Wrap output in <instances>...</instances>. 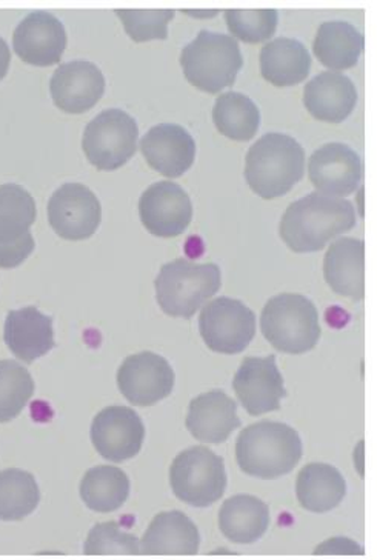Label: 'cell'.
I'll return each instance as SVG.
<instances>
[{
    "label": "cell",
    "mask_w": 377,
    "mask_h": 560,
    "mask_svg": "<svg viewBox=\"0 0 377 560\" xmlns=\"http://www.w3.org/2000/svg\"><path fill=\"white\" fill-rule=\"evenodd\" d=\"M67 47L66 26L48 11H33L19 22L13 48L19 58L36 67L59 63Z\"/></svg>",
    "instance_id": "obj_17"
},
{
    "label": "cell",
    "mask_w": 377,
    "mask_h": 560,
    "mask_svg": "<svg viewBox=\"0 0 377 560\" xmlns=\"http://www.w3.org/2000/svg\"><path fill=\"white\" fill-rule=\"evenodd\" d=\"M34 395L30 371L16 361H0V423L16 419Z\"/></svg>",
    "instance_id": "obj_32"
},
{
    "label": "cell",
    "mask_w": 377,
    "mask_h": 560,
    "mask_svg": "<svg viewBox=\"0 0 377 560\" xmlns=\"http://www.w3.org/2000/svg\"><path fill=\"white\" fill-rule=\"evenodd\" d=\"M180 66L191 85L216 94L235 83L244 58L235 37L202 30L190 44L185 45Z\"/></svg>",
    "instance_id": "obj_6"
},
{
    "label": "cell",
    "mask_w": 377,
    "mask_h": 560,
    "mask_svg": "<svg viewBox=\"0 0 377 560\" xmlns=\"http://www.w3.org/2000/svg\"><path fill=\"white\" fill-rule=\"evenodd\" d=\"M260 330L271 346L285 354H304L318 346L319 313L310 299L284 293L271 298L260 316Z\"/></svg>",
    "instance_id": "obj_5"
},
{
    "label": "cell",
    "mask_w": 377,
    "mask_h": 560,
    "mask_svg": "<svg viewBox=\"0 0 377 560\" xmlns=\"http://www.w3.org/2000/svg\"><path fill=\"white\" fill-rule=\"evenodd\" d=\"M3 339L17 359L33 363L36 359L50 353L56 346L52 317L36 306L13 310L7 314Z\"/></svg>",
    "instance_id": "obj_20"
},
{
    "label": "cell",
    "mask_w": 377,
    "mask_h": 560,
    "mask_svg": "<svg viewBox=\"0 0 377 560\" xmlns=\"http://www.w3.org/2000/svg\"><path fill=\"white\" fill-rule=\"evenodd\" d=\"M311 70V56L301 40L276 37L260 51L263 79L276 86H293L304 82Z\"/></svg>",
    "instance_id": "obj_25"
},
{
    "label": "cell",
    "mask_w": 377,
    "mask_h": 560,
    "mask_svg": "<svg viewBox=\"0 0 377 560\" xmlns=\"http://www.w3.org/2000/svg\"><path fill=\"white\" fill-rule=\"evenodd\" d=\"M304 104L316 119L344 122L357 104L356 85L344 73L323 71L305 85Z\"/></svg>",
    "instance_id": "obj_22"
},
{
    "label": "cell",
    "mask_w": 377,
    "mask_h": 560,
    "mask_svg": "<svg viewBox=\"0 0 377 560\" xmlns=\"http://www.w3.org/2000/svg\"><path fill=\"white\" fill-rule=\"evenodd\" d=\"M39 502V486L32 472L19 468L0 471V521L25 520Z\"/></svg>",
    "instance_id": "obj_31"
},
{
    "label": "cell",
    "mask_w": 377,
    "mask_h": 560,
    "mask_svg": "<svg viewBox=\"0 0 377 560\" xmlns=\"http://www.w3.org/2000/svg\"><path fill=\"white\" fill-rule=\"evenodd\" d=\"M50 91L56 107L71 115H81L92 109L104 96V73L89 60H71L55 71Z\"/></svg>",
    "instance_id": "obj_18"
},
{
    "label": "cell",
    "mask_w": 377,
    "mask_h": 560,
    "mask_svg": "<svg viewBox=\"0 0 377 560\" xmlns=\"http://www.w3.org/2000/svg\"><path fill=\"white\" fill-rule=\"evenodd\" d=\"M130 479L126 472L111 465L92 468L81 482V498L96 513H113L127 502Z\"/></svg>",
    "instance_id": "obj_29"
},
{
    "label": "cell",
    "mask_w": 377,
    "mask_h": 560,
    "mask_svg": "<svg viewBox=\"0 0 377 560\" xmlns=\"http://www.w3.org/2000/svg\"><path fill=\"white\" fill-rule=\"evenodd\" d=\"M354 226L356 211L350 200L315 191L290 203L279 233L294 253H315Z\"/></svg>",
    "instance_id": "obj_1"
},
{
    "label": "cell",
    "mask_w": 377,
    "mask_h": 560,
    "mask_svg": "<svg viewBox=\"0 0 377 560\" xmlns=\"http://www.w3.org/2000/svg\"><path fill=\"white\" fill-rule=\"evenodd\" d=\"M217 130L226 138L245 142L255 138L260 127L258 105L239 91H226L217 97L213 108Z\"/></svg>",
    "instance_id": "obj_30"
},
{
    "label": "cell",
    "mask_w": 377,
    "mask_h": 560,
    "mask_svg": "<svg viewBox=\"0 0 377 560\" xmlns=\"http://www.w3.org/2000/svg\"><path fill=\"white\" fill-rule=\"evenodd\" d=\"M141 151L151 168L167 177H179L195 164L196 142L180 125L160 124L143 136Z\"/></svg>",
    "instance_id": "obj_19"
},
{
    "label": "cell",
    "mask_w": 377,
    "mask_h": 560,
    "mask_svg": "<svg viewBox=\"0 0 377 560\" xmlns=\"http://www.w3.org/2000/svg\"><path fill=\"white\" fill-rule=\"evenodd\" d=\"M11 51L9 44H7L3 37H0V81L9 73Z\"/></svg>",
    "instance_id": "obj_36"
},
{
    "label": "cell",
    "mask_w": 377,
    "mask_h": 560,
    "mask_svg": "<svg viewBox=\"0 0 377 560\" xmlns=\"http://www.w3.org/2000/svg\"><path fill=\"white\" fill-rule=\"evenodd\" d=\"M201 535L190 517L182 511L157 514L141 539L142 555H198Z\"/></svg>",
    "instance_id": "obj_24"
},
{
    "label": "cell",
    "mask_w": 377,
    "mask_h": 560,
    "mask_svg": "<svg viewBox=\"0 0 377 560\" xmlns=\"http://www.w3.org/2000/svg\"><path fill=\"white\" fill-rule=\"evenodd\" d=\"M240 423L237 404L219 389L195 397L188 407L187 429L205 444H224Z\"/></svg>",
    "instance_id": "obj_21"
},
{
    "label": "cell",
    "mask_w": 377,
    "mask_h": 560,
    "mask_svg": "<svg viewBox=\"0 0 377 560\" xmlns=\"http://www.w3.org/2000/svg\"><path fill=\"white\" fill-rule=\"evenodd\" d=\"M364 47V34L345 21L323 22L313 42L316 58L331 70H349L357 66Z\"/></svg>",
    "instance_id": "obj_27"
},
{
    "label": "cell",
    "mask_w": 377,
    "mask_h": 560,
    "mask_svg": "<svg viewBox=\"0 0 377 560\" xmlns=\"http://www.w3.org/2000/svg\"><path fill=\"white\" fill-rule=\"evenodd\" d=\"M225 21L229 32L247 44L270 39L278 28L276 10H226Z\"/></svg>",
    "instance_id": "obj_33"
},
{
    "label": "cell",
    "mask_w": 377,
    "mask_h": 560,
    "mask_svg": "<svg viewBox=\"0 0 377 560\" xmlns=\"http://www.w3.org/2000/svg\"><path fill=\"white\" fill-rule=\"evenodd\" d=\"M233 388L248 415L262 416L278 411L286 392L276 355L245 358L233 380Z\"/></svg>",
    "instance_id": "obj_15"
},
{
    "label": "cell",
    "mask_w": 377,
    "mask_h": 560,
    "mask_svg": "<svg viewBox=\"0 0 377 560\" xmlns=\"http://www.w3.org/2000/svg\"><path fill=\"white\" fill-rule=\"evenodd\" d=\"M169 486L179 501L207 509L221 501L225 493L224 459L207 446H191L173 460Z\"/></svg>",
    "instance_id": "obj_7"
},
{
    "label": "cell",
    "mask_w": 377,
    "mask_h": 560,
    "mask_svg": "<svg viewBox=\"0 0 377 560\" xmlns=\"http://www.w3.org/2000/svg\"><path fill=\"white\" fill-rule=\"evenodd\" d=\"M308 176L318 192L344 198L360 188L364 177L362 158L342 142L320 147L308 161Z\"/></svg>",
    "instance_id": "obj_14"
},
{
    "label": "cell",
    "mask_w": 377,
    "mask_h": 560,
    "mask_svg": "<svg viewBox=\"0 0 377 560\" xmlns=\"http://www.w3.org/2000/svg\"><path fill=\"white\" fill-rule=\"evenodd\" d=\"M323 276L339 296L362 301L365 294L364 241L341 237L331 244L323 259Z\"/></svg>",
    "instance_id": "obj_23"
},
{
    "label": "cell",
    "mask_w": 377,
    "mask_h": 560,
    "mask_svg": "<svg viewBox=\"0 0 377 560\" xmlns=\"http://www.w3.org/2000/svg\"><path fill=\"white\" fill-rule=\"evenodd\" d=\"M85 555H139L138 537L120 529L118 522L97 524L84 545Z\"/></svg>",
    "instance_id": "obj_35"
},
{
    "label": "cell",
    "mask_w": 377,
    "mask_h": 560,
    "mask_svg": "<svg viewBox=\"0 0 377 560\" xmlns=\"http://www.w3.org/2000/svg\"><path fill=\"white\" fill-rule=\"evenodd\" d=\"M221 285V268L216 264H196L188 259L165 264L154 280L162 312L184 319H191Z\"/></svg>",
    "instance_id": "obj_4"
},
{
    "label": "cell",
    "mask_w": 377,
    "mask_h": 560,
    "mask_svg": "<svg viewBox=\"0 0 377 560\" xmlns=\"http://www.w3.org/2000/svg\"><path fill=\"white\" fill-rule=\"evenodd\" d=\"M199 331L214 353L239 354L256 336V314L244 302L217 298L203 306Z\"/></svg>",
    "instance_id": "obj_9"
},
{
    "label": "cell",
    "mask_w": 377,
    "mask_h": 560,
    "mask_svg": "<svg viewBox=\"0 0 377 560\" xmlns=\"http://www.w3.org/2000/svg\"><path fill=\"white\" fill-rule=\"evenodd\" d=\"M296 494L302 509L311 513H328L344 501L346 494L344 476L331 465H307L297 476Z\"/></svg>",
    "instance_id": "obj_28"
},
{
    "label": "cell",
    "mask_w": 377,
    "mask_h": 560,
    "mask_svg": "<svg viewBox=\"0 0 377 560\" xmlns=\"http://www.w3.org/2000/svg\"><path fill=\"white\" fill-rule=\"evenodd\" d=\"M139 127L134 117L120 108H108L86 125L82 149L102 172L127 164L138 150Z\"/></svg>",
    "instance_id": "obj_8"
},
{
    "label": "cell",
    "mask_w": 377,
    "mask_h": 560,
    "mask_svg": "<svg viewBox=\"0 0 377 560\" xmlns=\"http://www.w3.org/2000/svg\"><path fill=\"white\" fill-rule=\"evenodd\" d=\"M118 387L128 402L151 407L172 395L175 371L167 359L151 351L128 355L118 371Z\"/></svg>",
    "instance_id": "obj_12"
},
{
    "label": "cell",
    "mask_w": 377,
    "mask_h": 560,
    "mask_svg": "<svg viewBox=\"0 0 377 560\" xmlns=\"http://www.w3.org/2000/svg\"><path fill=\"white\" fill-rule=\"evenodd\" d=\"M301 457L299 434L286 423L262 420L247 427L237 438V465L251 478H282L296 468Z\"/></svg>",
    "instance_id": "obj_3"
},
{
    "label": "cell",
    "mask_w": 377,
    "mask_h": 560,
    "mask_svg": "<svg viewBox=\"0 0 377 560\" xmlns=\"http://www.w3.org/2000/svg\"><path fill=\"white\" fill-rule=\"evenodd\" d=\"M139 215L153 236L168 240L180 236L188 229L193 219V203L176 182H156L142 192Z\"/></svg>",
    "instance_id": "obj_13"
},
{
    "label": "cell",
    "mask_w": 377,
    "mask_h": 560,
    "mask_svg": "<svg viewBox=\"0 0 377 560\" xmlns=\"http://www.w3.org/2000/svg\"><path fill=\"white\" fill-rule=\"evenodd\" d=\"M92 441L104 459L120 464L141 452L145 427L133 408H104L93 420Z\"/></svg>",
    "instance_id": "obj_16"
},
{
    "label": "cell",
    "mask_w": 377,
    "mask_h": 560,
    "mask_svg": "<svg viewBox=\"0 0 377 560\" xmlns=\"http://www.w3.org/2000/svg\"><path fill=\"white\" fill-rule=\"evenodd\" d=\"M36 214V202L24 187L0 185V268H16L32 255L36 242L30 226Z\"/></svg>",
    "instance_id": "obj_10"
},
{
    "label": "cell",
    "mask_w": 377,
    "mask_h": 560,
    "mask_svg": "<svg viewBox=\"0 0 377 560\" xmlns=\"http://www.w3.org/2000/svg\"><path fill=\"white\" fill-rule=\"evenodd\" d=\"M116 14L134 42L164 40L168 37V24L175 18V10H116Z\"/></svg>",
    "instance_id": "obj_34"
},
{
    "label": "cell",
    "mask_w": 377,
    "mask_h": 560,
    "mask_svg": "<svg viewBox=\"0 0 377 560\" xmlns=\"http://www.w3.org/2000/svg\"><path fill=\"white\" fill-rule=\"evenodd\" d=\"M304 173V147L284 132H267L252 143L245 158V179L263 199L286 195Z\"/></svg>",
    "instance_id": "obj_2"
},
{
    "label": "cell",
    "mask_w": 377,
    "mask_h": 560,
    "mask_svg": "<svg viewBox=\"0 0 377 560\" xmlns=\"http://www.w3.org/2000/svg\"><path fill=\"white\" fill-rule=\"evenodd\" d=\"M99 199L86 185L68 182L52 192L48 202V222L66 241H85L99 229Z\"/></svg>",
    "instance_id": "obj_11"
},
{
    "label": "cell",
    "mask_w": 377,
    "mask_h": 560,
    "mask_svg": "<svg viewBox=\"0 0 377 560\" xmlns=\"http://www.w3.org/2000/svg\"><path fill=\"white\" fill-rule=\"evenodd\" d=\"M269 527V505L256 495H233L219 511V528L226 539L235 544L258 542Z\"/></svg>",
    "instance_id": "obj_26"
}]
</instances>
